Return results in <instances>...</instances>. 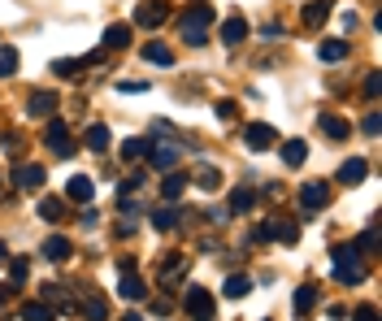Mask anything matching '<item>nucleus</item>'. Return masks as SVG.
<instances>
[{"mask_svg": "<svg viewBox=\"0 0 382 321\" xmlns=\"http://www.w3.org/2000/svg\"><path fill=\"white\" fill-rule=\"evenodd\" d=\"M331 260H335V278L339 282H365V265H361V252H356V243H339V248H331Z\"/></svg>", "mask_w": 382, "mask_h": 321, "instance_id": "obj_1", "label": "nucleus"}, {"mask_svg": "<svg viewBox=\"0 0 382 321\" xmlns=\"http://www.w3.org/2000/svg\"><path fill=\"white\" fill-rule=\"evenodd\" d=\"M208 22H213V9H208V5H191V9L179 18V35L200 48V44L208 39Z\"/></svg>", "mask_w": 382, "mask_h": 321, "instance_id": "obj_2", "label": "nucleus"}, {"mask_svg": "<svg viewBox=\"0 0 382 321\" xmlns=\"http://www.w3.org/2000/svg\"><path fill=\"white\" fill-rule=\"evenodd\" d=\"M183 308H187V317H191V321H217L213 291H204V287H187V295H183Z\"/></svg>", "mask_w": 382, "mask_h": 321, "instance_id": "obj_3", "label": "nucleus"}, {"mask_svg": "<svg viewBox=\"0 0 382 321\" xmlns=\"http://www.w3.org/2000/svg\"><path fill=\"white\" fill-rule=\"evenodd\" d=\"M274 143H278V131L269 122H248V131H243V148L248 152H269Z\"/></svg>", "mask_w": 382, "mask_h": 321, "instance_id": "obj_4", "label": "nucleus"}, {"mask_svg": "<svg viewBox=\"0 0 382 321\" xmlns=\"http://www.w3.org/2000/svg\"><path fill=\"white\" fill-rule=\"evenodd\" d=\"M326 200H331V183H304L300 187V204H304V213H313V208H326Z\"/></svg>", "mask_w": 382, "mask_h": 321, "instance_id": "obj_5", "label": "nucleus"}, {"mask_svg": "<svg viewBox=\"0 0 382 321\" xmlns=\"http://www.w3.org/2000/svg\"><path fill=\"white\" fill-rule=\"evenodd\" d=\"M166 18H170V5H166V0H148V5H139V9H135V22H139V26H148V31H152V26H161Z\"/></svg>", "mask_w": 382, "mask_h": 321, "instance_id": "obj_6", "label": "nucleus"}, {"mask_svg": "<svg viewBox=\"0 0 382 321\" xmlns=\"http://www.w3.org/2000/svg\"><path fill=\"white\" fill-rule=\"evenodd\" d=\"M122 300H144L148 295V287H144V278L135 274V260H122Z\"/></svg>", "mask_w": 382, "mask_h": 321, "instance_id": "obj_7", "label": "nucleus"}, {"mask_svg": "<svg viewBox=\"0 0 382 321\" xmlns=\"http://www.w3.org/2000/svg\"><path fill=\"white\" fill-rule=\"evenodd\" d=\"M44 143H48L52 152H57V156H70V131H66V122H61V118H52V122H48Z\"/></svg>", "mask_w": 382, "mask_h": 321, "instance_id": "obj_8", "label": "nucleus"}, {"mask_svg": "<svg viewBox=\"0 0 382 321\" xmlns=\"http://www.w3.org/2000/svg\"><path fill=\"white\" fill-rule=\"evenodd\" d=\"M179 156H183V148H179V143H152V152H148V160H152L156 170H166V174L179 165Z\"/></svg>", "mask_w": 382, "mask_h": 321, "instance_id": "obj_9", "label": "nucleus"}, {"mask_svg": "<svg viewBox=\"0 0 382 321\" xmlns=\"http://www.w3.org/2000/svg\"><path fill=\"white\" fill-rule=\"evenodd\" d=\"M14 183H18L22 191H39V187L48 183V174H44V165H18V170H14Z\"/></svg>", "mask_w": 382, "mask_h": 321, "instance_id": "obj_10", "label": "nucleus"}, {"mask_svg": "<svg viewBox=\"0 0 382 321\" xmlns=\"http://www.w3.org/2000/svg\"><path fill=\"white\" fill-rule=\"evenodd\" d=\"M261 235H265V239H283V243H296V239H300V226H296V222H287V218H274L269 226H261Z\"/></svg>", "mask_w": 382, "mask_h": 321, "instance_id": "obj_11", "label": "nucleus"}, {"mask_svg": "<svg viewBox=\"0 0 382 321\" xmlns=\"http://www.w3.org/2000/svg\"><path fill=\"white\" fill-rule=\"evenodd\" d=\"M66 195H70L74 204H91V195H96V187H91V178H87V174H74V178L66 183Z\"/></svg>", "mask_w": 382, "mask_h": 321, "instance_id": "obj_12", "label": "nucleus"}, {"mask_svg": "<svg viewBox=\"0 0 382 321\" xmlns=\"http://www.w3.org/2000/svg\"><path fill=\"white\" fill-rule=\"evenodd\" d=\"M183 191H187V174H179V170H170L166 178H161V195H166V204H174V200H183Z\"/></svg>", "mask_w": 382, "mask_h": 321, "instance_id": "obj_13", "label": "nucleus"}, {"mask_svg": "<svg viewBox=\"0 0 382 321\" xmlns=\"http://www.w3.org/2000/svg\"><path fill=\"white\" fill-rule=\"evenodd\" d=\"M252 204H256V191H252V187H235L226 213H231V218H243V213H252Z\"/></svg>", "mask_w": 382, "mask_h": 321, "instance_id": "obj_14", "label": "nucleus"}, {"mask_svg": "<svg viewBox=\"0 0 382 321\" xmlns=\"http://www.w3.org/2000/svg\"><path fill=\"white\" fill-rule=\"evenodd\" d=\"M317 126H321V135H331V139H348V131H352L339 113H317Z\"/></svg>", "mask_w": 382, "mask_h": 321, "instance_id": "obj_15", "label": "nucleus"}, {"mask_svg": "<svg viewBox=\"0 0 382 321\" xmlns=\"http://www.w3.org/2000/svg\"><path fill=\"white\" fill-rule=\"evenodd\" d=\"M365 174H369V165H365L361 156H352V160H343V165H339V183H348V187L365 183Z\"/></svg>", "mask_w": 382, "mask_h": 321, "instance_id": "obj_16", "label": "nucleus"}, {"mask_svg": "<svg viewBox=\"0 0 382 321\" xmlns=\"http://www.w3.org/2000/svg\"><path fill=\"white\" fill-rule=\"evenodd\" d=\"M348 52H352V48H348L343 39H321V44H317V57H321V61H331V66H335V61H343Z\"/></svg>", "mask_w": 382, "mask_h": 321, "instance_id": "obj_17", "label": "nucleus"}, {"mask_svg": "<svg viewBox=\"0 0 382 321\" xmlns=\"http://www.w3.org/2000/svg\"><path fill=\"white\" fill-rule=\"evenodd\" d=\"M52 109H57V96H52V91H35L26 100V113H35V118H48Z\"/></svg>", "mask_w": 382, "mask_h": 321, "instance_id": "obj_18", "label": "nucleus"}, {"mask_svg": "<svg viewBox=\"0 0 382 321\" xmlns=\"http://www.w3.org/2000/svg\"><path fill=\"white\" fill-rule=\"evenodd\" d=\"M331 9H335V0H308V5H304V22L321 26L326 18H331Z\"/></svg>", "mask_w": 382, "mask_h": 321, "instance_id": "obj_19", "label": "nucleus"}, {"mask_svg": "<svg viewBox=\"0 0 382 321\" xmlns=\"http://www.w3.org/2000/svg\"><path fill=\"white\" fill-rule=\"evenodd\" d=\"M283 160H287L291 170H300L304 160H308V143H304V139H287V143H283Z\"/></svg>", "mask_w": 382, "mask_h": 321, "instance_id": "obj_20", "label": "nucleus"}, {"mask_svg": "<svg viewBox=\"0 0 382 321\" xmlns=\"http://www.w3.org/2000/svg\"><path fill=\"white\" fill-rule=\"evenodd\" d=\"M83 143L91 148V152H109V143H114V135H109V126H87V135H83Z\"/></svg>", "mask_w": 382, "mask_h": 321, "instance_id": "obj_21", "label": "nucleus"}, {"mask_svg": "<svg viewBox=\"0 0 382 321\" xmlns=\"http://www.w3.org/2000/svg\"><path fill=\"white\" fill-rule=\"evenodd\" d=\"M183 270H187V260H183V256H170L166 265H161V287H170V291H174V282L183 278Z\"/></svg>", "mask_w": 382, "mask_h": 321, "instance_id": "obj_22", "label": "nucleus"}, {"mask_svg": "<svg viewBox=\"0 0 382 321\" xmlns=\"http://www.w3.org/2000/svg\"><path fill=\"white\" fill-rule=\"evenodd\" d=\"M144 61H152V66H174V48H166V44H144Z\"/></svg>", "mask_w": 382, "mask_h": 321, "instance_id": "obj_23", "label": "nucleus"}, {"mask_svg": "<svg viewBox=\"0 0 382 321\" xmlns=\"http://www.w3.org/2000/svg\"><path fill=\"white\" fill-rule=\"evenodd\" d=\"M248 39V22L243 18H226L222 22V44H243Z\"/></svg>", "mask_w": 382, "mask_h": 321, "instance_id": "obj_24", "label": "nucleus"}, {"mask_svg": "<svg viewBox=\"0 0 382 321\" xmlns=\"http://www.w3.org/2000/svg\"><path fill=\"white\" fill-rule=\"evenodd\" d=\"M187 183H196L200 191H217V187H222V174H217L213 165H200V170H196V178H187Z\"/></svg>", "mask_w": 382, "mask_h": 321, "instance_id": "obj_25", "label": "nucleus"}, {"mask_svg": "<svg viewBox=\"0 0 382 321\" xmlns=\"http://www.w3.org/2000/svg\"><path fill=\"white\" fill-rule=\"evenodd\" d=\"M148 152H152V139H139V135H135V139L122 143V156H126V160H148Z\"/></svg>", "mask_w": 382, "mask_h": 321, "instance_id": "obj_26", "label": "nucleus"}, {"mask_svg": "<svg viewBox=\"0 0 382 321\" xmlns=\"http://www.w3.org/2000/svg\"><path fill=\"white\" fill-rule=\"evenodd\" d=\"M291 308H296V317H308V312L317 308V287H300V291H296V304H291Z\"/></svg>", "mask_w": 382, "mask_h": 321, "instance_id": "obj_27", "label": "nucleus"}, {"mask_svg": "<svg viewBox=\"0 0 382 321\" xmlns=\"http://www.w3.org/2000/svg\"><path fill=\"white\" fill-rule=\"evenodd\" d=\"M79 312H83L87 321H109V304L96 300V295H91V300H79Z\"/></svg>", "mask_w": 382, "mask_h": 321, "instance_id": "obj_28", "label": "nucleus"}, {"mask_svg": "<svg viewBox=\"0 0 382 321\" xmlns=\"http://www.w3.org/2000/svg\"><path fill=\"white\" fill-rule=\"evenodd\" d=\"M22 321H52V304H44V300H31V304H22V312H18Z\"/></svg>", "mask_w": 382, "mask_h": 321, "instance_id": "obj_29", "label": "nucleus"}, {"mask_svg": "<svg viewBox=\"0 0 382 321\" xmlns=\"http://www.w3.org/2000/svg\"><path fill=\"white\" fill-rule=\"evenodd\" d=\"M44 256H48V260H57V265H61V260L70 256V239H61V235H52V239L44 243Z\"/></svg>", "mask_w": 382, "mask_h": 321, "instance_id": "obj_30", "label": "nucleus"}, {"mask_svg": "<svg viewBox=\"0 0 382 321\" xmlns=\"http://www.w3.org/2000/svg\"><path fill=\"white\" fill-rule=\"evenodd\" d=\"M39 218H44V222H61V218H66V204L52 200V195H44V200H39Z\"/></svg>", "mask_w": 382, "mask_h": 321, "instance_id": "obj_31", "label": "nucleus"}, {"mask_svg": "<svg viewBox=\"0 0 382 321\" xmlns=\"http://www.w3.org/2000/svg\"><path fill=\"white\" fill-rule=\"evenodd\" d=\"M26 274H31V260L26 256H14L9 260V287H26Z\"/></svg>", "mask_w": 382, "mask_h": 321, "instance_id": "obj_32", "label": "nucleus"}, {"mask_svg": "<svg viewBox=\"0 0 382 321\" xmlns=\"http://www.w3.org/2000/svg\"><path fill=\"white\" fill-rule=\"evenodd\" d=\"M248 291H252V278H248V274H231V278H226V295H231V300H243Z\"/></svg>", "mask_w": 382, "mask_h": 321, "instance_id": "obj_33", "label": "nucleus"}, {"mask_svg": "<svg viewBox=\"0 0 382 321\" xmlns=\"http://www.w3.org/2000/svg\"><path fill=\"white\" fill-rule=\"evenodd\" d=\"M126 44H131V26H109L104 31V52L109 48H126Z\"/></svg>", "mask_w": 382, "mask_h": 321, "instance_id": "obj_34", "label": "nucleus"}, {"mask_svg": "<svg viewBox=\"0 0 382 321\" xmlns=\"http://www.w3.org/2000/svg\"><path fill=\"white\" fill-rule=\"evenodd\" d=\"M152 226H156V230H174V226H179V213H174L170 204L156 208V213H152Z\"/></svg>", "mask_w": 382, "mask_h": 321, "instance_id": "obj_35", "label": "nucleus"}, {"mask_svg": "<svg viewBox=\"0 0 382 321\" xmlns=\"http://www.w3.org/2000/svg\"><path fill=\"white\" fill-rule=\"evenodd\" d=\"M14 70H18V48L5 44V48H0V78H9Z\"/></svg>", "mask_w": 382, "mask_h": 321, "instance_id": "obj_36", "label": "nucleus"}, {"mask_svg": "<svg viewBox=\"0 0 382 321\" xmlns=\"http://www.w3.org/2000/svg\"><path fill=\"white\" fill-rule=\"evenodd\" d=\"M356 252H378V226H369V230L356 239Z\"/></svg>", "mask_w": 382, "mask_h": 321, "instance_id": "obj_37", "label": "nucleus"}, {"mask_svg": "<svg viewBox=\"0 0 382 321\" xmlns=\"http://www.w3.org/2000/svg\"><path fill=\"white\" fill-rule=\"evenodd\" d=\"M235 113H239V104H235V100H217V118H222V122H231Z\"/></svg>", "mask_w": 382, "mask_h": 321, "instance_id": "obj_38", "label": "nucleus"}, {"mask_svg": "<svg viewBox=\"0 0 382 321\" xmlns=\"http://www.w3.org/2000/svg\"><path fill=\"white\" fill-rule=\"evenodd\" d=\"M378 91H382V74H365V96L378 100Z\"/></svg>", "mask_w": 382, "mask_h": 321, "instance_id": "obj_39", "label": "nucleus"}, {"mask_svg": "<svg viewBox=\"0 0 382 321\" xmlns=\"http://www.w3.org/2000/svg\"><path fill=\"white\" fill-rule=\"evenodd\" d=\"M352 321H378V308H373V304H361V308L352 312Z\"/></svg>", "mask_w": 382, "mask_h": 321, "instance_id": "obj_40", "label": "nucleus"}, {"mask_svg": "<svg viewBox=\"0 0 382 321\" xmlns=\"http://www.w3.org/2000/svg\"><path fill=\"white\" fill-rule=\"evenodd\" d=\"M52 70H57V74H79V70H83V61H57Z\"/></svg>", "mask_w": 382, "mask_h": 321, "instance_id": "obj_41", "label": "nucleus"}, {"mask_svg": "<svg viewBox=\"0 0 382 321\" xmlns=\"http://www.w3.org/2000/svg\"><path fill=\"white\" fill-rule=\"evenodd\" d=\"M144 187V174H131L126 183H122V195H131V191H139Z\"/></svg>", "mask_w": 382, "mask_h": 321, "instance_id": "obj_42", "label": "nucleus"}, {"mask_svg": "<svg viewBox=\"0 0 382 321\" xmlns=\"http://www.w3.org/2000/svg\"><path fill=\"white\" fill-rule=\"evenodd\" d=\"M118 91H126V96H135V91H148V83H122Z\"/></svg>", "mask_w": 382, "mask_h": 321, "instance_id": "obj_43", "label": "nucleus"}, {"mask_svg": "<svg viewBox=\"0 0 382 321\" xmlns=\"http://www.w3.org/2000/svg\"><path fill=\"white\" fill-rule=\"evenodd\" d=\"M5 300H9V287H0V308H5Z\"/></svg>", "mask_w": 382, "mask_h": 321, "instance_id": "obj_44", "label": "nucleus"}, {"mask_svg": "<svg viewBox=\"0 0 382 321\" xmlns=\"http://www.w3.org/2000/svg\"><path fill=\"white\" fill-rule=\"evenodd\" d=\"M122 321H144V317H139V312H126V317H122Z\"/></svg>", "mask_w": 382, "mask_h": 321, "instance_id": "obj_45", "label": "nucleus"}, {"mask_svg": "<svg viewBox=\"0 0 382 321\" xmlns=\"http://www.w3.org/2000/svg\"><path fill=\"white\" fill-rule=\"evenodd\" d=\"M5 260H9V252H5V243H0V265H5Z\"/></svg>", "mask_w": 382, "mask_h": 321, "instance_id": "obj_46", "label": "nucleus"}]
</instances>
